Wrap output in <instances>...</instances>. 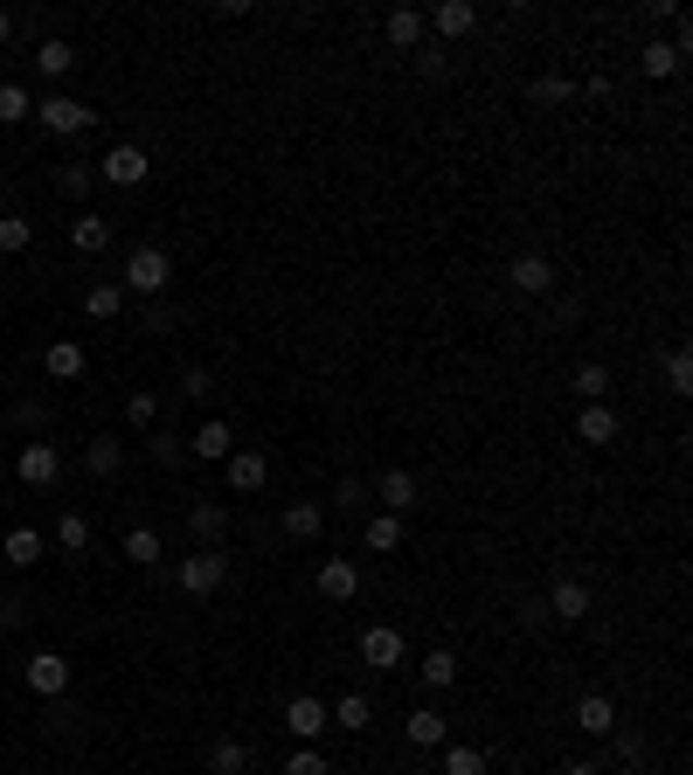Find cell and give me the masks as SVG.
<instances>
[{"label": "cell", "instance_id": "cell-1", "mask_svg": "<svg viewBox=\"0 0 693 775\" xmlns=\"http://www.w3.org/2000/svg\"><path fill=\"white\" fill-rule=\"evenodd\" d=\"M166 285H174V257L153 250V242H139L133 257H125V277H119V291H139V298H160Z\"/></svg>", "mask_w": 693, "mask_h": 775}, {"label": "cell", "instance_id": "cell-2", "mask_svg": "<svg viewBox=\"0 0 693 775\" xmlns=\"http://www.w3.org/2000/svg\"><path fill=\"white\" fill-rule=\"evenodd\" d=\"M35 118H42V132H55V139H77V132H90V118H98V111H90L84 98H63V90H49V98L35 104Z\"/></svg>", "mask_w": 693, "mask_h": 775}, {"label": "cell", "instance_id": "cell-3", "mask_svg": "<svg viewBox=\"0 0 693 775\" xmlns=\"http://www.w3.org/2000/svg\"><path fill=\"white\" fill-rule=\"evenodd\" d=\"M174 582H181L187 596H215L222 582H230V554H222V547H201V554H187V561H181V575H174Z\"/></svg>", "mask_w": 693, "mask_h": 775}, {"label": "cell", "instance_id": "cell-4", "mask_svg": "<svg viewBox=\"0 0 693 775\" xmlns=\"http://www.w3.org/2000/svg\"><path fill=\"white\" fill-rule=\"evenodd\" d=\"M326 727H333V713H326V707H320V699H312V692L285 699V734H292L298 748H312V741H320Z\"/></svg>", "mask_w": 693, "mask_h": 775}, {"label": "cell", "instance_id": "cell-5", "mask_svg": "<svg viewBox=\"0 0 693 775\" xmlns=\"http://www.w3.org/2000/svg\"><path fill=\"white\" fill-rule=\"evenodd\" d=\"M541 610H548L555 623H583L596 610V596H590V582H576V575H561L548 596H541Z\"/></svg>", "mask_w": 693, "mask_h": 775}, {"label": "cell", "instance_id": "cell-6", "mask_svg": "<svg viewBox=\"0 0 693 775\" xmlns=\"http://www.w3.org/2000/svg\"><path fill=\"white\" fill-rule=\"evenodd\" d=\"M22 678H28L35 699H63V692H70V658H63V651H35Z\"/></svg>", "mask_w": 693, "mask_h": 775}, {"label": "cell", "instance_id": "cell-7", "mask_svg": "<svg viewBox=\"0 0 693 775\" xmlns=\"http://www.w3.org/2000/svg\"><path fill=\"white\" fill-rule=\"evenodd\" d=\"M14 478H22V485H55V478H63V450L42 443V437L22 443V458H14Z\"/></svg>", "mask_w": 693, "mask_h": 775}, {"label": "cell", "instance_id": "cell-8", "mask_svg": "<svg viewBox=\"0 0 693 775\" xmlns=\"http://www.w3.org/2000/svg\"><path fill=\"white\" fill-rule=\"evenodd\" d=\"M507 285H513V298H548V291H555V263L528 250V257L507 263Z\"/></svg>", "mask_w": 693, "mask_h": 775}, {"label": "cell", "instance_id": "cell-9", "mask_svg": "<svg viewBox=\"0 0 693 775\" xmlns=\"http://www.w3.org/2000/svg\"><path fill=\"white\" fill-rule=\"evenodd\" d=\"M98 174H104L111 187H139L146 174H153V160H146V146H111V153L98 160Z\"/></svg>", "mask_w": 693, "mask_h": 775}, {"label": "cell", "instance_id": "cell-10", "mask_svg": "<svg viewBox=\"0 0 693 775\" xmlns=\"http://www.w3.org/2000/svg\"><path fill=\"white\" fill-rule=\"evenodd\" d=\"M361 658L374 672H396L403 665V630H396V623H368V630H361Z\"/></svg>", "mask_w": 693, "mask_h": 775}, {"label": "cell", "instance_id": "cell-11", "mask_svg": "<svg viewBox=\"0 0 693 775\" xmlns=\"http://www.w3.org/2000/svg\"><path fill=\"white\" fill-rule=\"evenodd\" d=\"M187 450H195L201 464H230V450H236V429L222 423V415H209V423H201L195 437H187Z\"/></svg>", "mask_w": 693, "mask_h": 775}, {"label": "cell", "instance_id": "cell-12", "mask_svg": "<svg viewBox=\"0 0 693 775\" xmlns=\"http://www.w3.org/2000/svg\"><path fill=\"white\" fill-rule=\"evenodd\" d=\"M320 596H326V602H354V596H361V568L341 561V554H326V561H320Z\"/></svg>", "mask_w": 693, "mask_h": 775}, {"label": "cell", "instance_id": "cell-13", "mask_svg": "<svg viewBox=\"0 0 693 775\" xmlns=\"http://www.w3.org/2000/svg\"><path fill=\"white\" fill-rule=\"evenodd\" d=\"M374 499H382V513H409V505H417V471H382V478H374Z\"/></svg>", "mask_w": 693, "mask_h": 775}, {"label": "cell", "instance_id": "cell-14", "mask_svg": "<svg viewBox=\"0 0 693 775\" xmlns=\"http://www.w3.org/2000/svg\"><path fill=\"white\" fill-rule=\"evenodd\" d=\"M576 443H617V415H610V402H583V415H576Z\"/></svg>", "mask_w": 693, "mask_h": 775}, {"label": "cell", "instance_id": "cell-15", "mask_svg": "<svg viewBox=\"0 0 693 775\" xmlns=\"http://www.w3.org/2000/svg\"><path fill=\"white\" fill-rule=\"evenodd\" d=\"M271 458L264 450H230V491H264Z\"/></svg>", "mask_w": 693, "mask_h": 775}, {"label": "cell", "instance_id": "cell-16", "mask_svg": "<svg viewBox=\"0 0 693 775\" xmlns=\"http://www.w3.org/2000/svg\"><path fill=\"white\" fill-rule=\"evenodd\" d=\"M423 22L437 28L444 42H451V35H472V22H479V8H472V0H437V8H430Z\"/></svg>", "mask_w": 693, "mask_h": 775}, {"label": "cell", "instance_id": "cell-17", "mask_svg": "<svg viewBox=\"0 0 693 775\" xmlns=\"http://www.w3.org/2000/svg\"><path fill=\"white\" fill-rule=\"evenodd\" d=\"M42 374H49V382H77V374H84V347H77V339H49V347H42Z\"/></svg>", "mask_w": 693, "mask_h": 775}, {"label": "cell", "instance_id": "cell-18", "mask_svg": "<svg viewBox=\"0 0 693 775\" xmlns=\"http://www.w3.org/2000/svg\"><path fill=\"white\" fill-rule=\"evenodd\" d=\"M403 734H409L417 748H444V741H451V721H444L437 707H417V713L403 721Z\"/></svg>", "mask_w": 693, "mask_h": 775}, {"label": "cell", "instance_id": "cell-19", "mask_svg": "<svg viewBox=\"0 0 693 775\" xmlns=\"http://www.w3.org/2000/svg\"><path fill=\"white\" fill-rule=\"evenodd\" d=\"M382 35H388V42H396V49H423L430 22H423V8H396V14H388V22H382Z\"/></svg>", "mask_w": 693, "mask_h": 775}, {"label": "cell", "instance_id": "cell-20", "mask_svg": "<svg viewBox=\"0 0 693 775\" xmlns=\"http://www.w3.org/2000/svg\"><path fill=\"white\" fill-rule=\"evenodd\" d=\"M320 526H326V505L320 499H292L285 505V534L292 540H320Z\"/></svg>", "mask_w": 693, "mask_h": 775}, {"label": "cell", "instance_id": "cell-21", "mask_svg": "<svg viewBox=\"0 0 693 775\" xmlns=\"http://www.w3.org/2000/svg\"><path fill=\"white\" fill-rule=\"evenodd\" d=\"M576 727H583V734H617V707L604 692H583V699H576Z\"/></svg>", "mask_w": 693, "mask_h": 775}, {"label": "cell", "instance_id": "cell-22", "mask_svg": "<svg viewBox=\"0 0 693 775\" xmlns=\"http://www.w3.org/2000/svg\"><path fill=\"white\" fill-rule=\"evenodd\" d=\"M35 70H42V77H70V70H77V49H70L63 35H42V42H35Z\"/></svg>", "mask_w": 693, "mask_h": 775}, {"label": "cell", "instance_id": "cell-23", "mask_svg": "<svg viewBox=\"0 0 693 775\" xmlns=\"http://www.w3.org/2000/svg\"><path fill=\"white\" fill-rule=\"evenodd\" d=\"M680 63H686V55H680V49H672V42H645V49H639V70H645V77H652V84H666V77H680Z\"/></svg>", "mask_w": 693, "mask_h": 775}, {"label": "cell", "instance_id": "cell-24", "mask_svg": "<svg viewBox=\"0 0 693 775\" xmlns=\"http://www.w3.org/2000/svg\"><path fill=\"white\" fill-rule=\"evenodd\" d=\"M70 250H84V257L111 250V222L104 215H77V222H70Z\"/></svg>", "mask_w": 693, "mask_h": 775}, {"label": "cell", "instance_id": "cell-25", "mask_svg": "<svg viewBox=\"0 0 693 775\" xmlns=\"http://www.w3.org/2000/svg\"><path fill=\"white\" fill-rule=\"evenodd\" d=\"M187 526H195L201 547H215L222 534H230V513H222V505H187Z\"/></svg>", "mask_w": 693, "mask_h": 775}, {"label": "cell", "instance_id": "cell-26", "mask_svg": "<svg viewBox=\"0 0 693 775\" xmlns=\"http://www.w3.org/2000/svg\"><path fill=\"white\" fill-rule=\"evenodd\" d=\"M125 464V450H119V437H98V443H84V471L90 478H111V471Z\"/></svg>", "mask_w": 693, "mask_h": 775}, {"label": "cell", "instance_id": "cell-27", "mask_svg": "<svg viewBox=\"0 0 693 775\" xmlns=\"http://www.w3.org/2000/svg\"><path fill=\"white\" fill-rule=\"evenodd\" d=\"M84 312L98 318V326H111V318L125 312V291H119V285H90V291H84Z\"/></svg>", "mask_w": 693, "mask_h": 775}, {"label": "cell", "instance_id": "cell-28", "mask_svg": "<svg viewBox=\"0 0 693 775\" xmlns=\"http://www.w3.org/2000/svg\"><path fill=\"white\" fill-rule=\"evenodd\" d=\"M125 561H133V568H160V534L153 526H133V534H125Z\"/></svg>", "mask_w": 693, "mask_h": 775}, {"label": "cell", "instance_id": "cell-29", "mask_svg": "<svg viewBox=\"0 0 693 775\" xmlns=\"http://www.w3.org/2000/svg\"><path fill=\"white\" fill-rule=\"evenodd\" d=\"M444 775H485V748H472V741H444Z\"/></svg>", "mask_w": 693, "mask_h": 775}, {"label": "cell", "instance_id": "cell-30", "mask_svg": "<svg viewBox=\"0 0 693 775\" xmlns=\"http://www.w3.org/2000/svg\"><path fill=\"white\" fill-rule=\"evenodd\" d=\"M403 547V520L396 513H374L368 520V554H396Z\"/></svg>", "mask_w": 693, "mask_h": 775}, {"label": "cell", "instance_id": "cell-31", "mask_svg": "<svg viewBox=\"0 0 693 775\" xmlns=\"http://www.w3.org/2000/svg\"><path fill=\"white\" fill-rule=\"evenodd\" d=\"M243 768H250L243 741H230V734H222V741H209V775H243Z\"/></svg>", "mask_w": 693, "mask_h": 775}, {"label": "cell", "instance_id": "cell-32", "mask_svg": "<svg viewBox=\"0 0 693 775\" xmlns=\"http://www.w3.org/2000/svg\"><path fill=\"white\" fill-rule=\"evenodd\" d=\"M576 395H583V402H604V395H610V367L604 361H583V367H576V382H569Z\"/></svg>", "mask_w": 693, "mask_h": 775}, {"label": "cell", "instance_id": "cell-33", "mask_svg": "<svg viewBox=\"0 0 693 775\" xmlns=\"http://www.w3.org/2000/svg\"><path fill=\"white\" fill-rule=\"evenodd\" d=\"M8 561H14V568H35V561H42V534H35V526H14V534H8Z\"/></svg>", "mask_w": 693, "mask_h": 775}, {"label": "cell", "instance_id": "cell-34", "mask_svg": "<svg viewBox=\"0 0 693 775\" xmlns=\"http://www.w3.org/2000/svg\"><path fill=\"white\" fill-rule=\"evenodd\" d=\"M417 672H423V686H430V692H444V686H458V658H451V651H430V658H423V665H417Z\"/></svg>", "mask_w": 693, "mask_h": 775}, {"label": "cell", "instance_id": "cell-35", "mask_svg": "<svg viewBox=\"0 0 693 775\" xmlns=\"http://www.w3.org/2000/svg\"><path fill=\"white\" fill-rule=\"evenodd\" d=\"M28 242H35V229H28V215H14V208H8V215H0V257H22Z\"/></svg>", "mask_w": 693, "mask_h": 775}, {"label": "cell", "instance_id": "cell-36", "mask_svg": "<svg viewBox=\"0 0 693 775\" xmlns=\"http://www.w3.org/2000/svg\"><path fill=\"white\" fill-rule=\"evenodd\" d=\"M374 721V707H368V692H347L341 707H333V727H347V734H361Z\"/></svg>", "mask_w": 693, "mask_h": 775}, {"label": "cell", "instance_id": "cell-37", "mask_svg": "<svg viewBox=\"0 0 693 775\" xmlns=\"http://www.w3.org/2000/svg\"><path fill=\"white\" fill-rule=\"evenodd\" d=\"M55 547H63V554H84V547H90V520L63 513V520H55Z\"/></svg>", "mask_w": 693, "mask_h": 775}, {"label": "cell", "instance_id": "cell-38", "mask_svg": "<svg viewBox=\"0 0 693 775\" xmlns=\"http://www.w3.org/2000/svg\"><path fill=\"white\" fill-rule=\"evenodd\" d=\"M22 118H35V98L22 84H0V125H22Z\"/></svg>", "mask_w": 693, "mask_h": 775}, {"label": "cell", "instance_id": "cell-39", "mask_svg": "<svg viewBox=\"0 0 693 775\" xmlns=\"http://www.w3.org/2000/svg\"><path fill=\"white\" fill-rule=\"evenodd\" d=\"M666 388H672V395H693V353H686V347L666 353Z\"/></svg>", "mask_w": 693, "mask_h": 775}, {"label": "cell", "instance_id": "cell-40", "mask_svg": "<svg viewBox=\"0 0 693 775\" xmlns=\"http://www.w3.org/2000/svg\"><path fill=\"white\" fill-rule=\"evenodd\" d=\"M90 180H98V166H84V160H70L63 174H55V187H63L70 201H84V195H90Z\"/></svg>", "mask_w": 693, "mask_h": 775}, {"label": "cell", "instance_id": "cell-41", "mask_svg": "<svg viewBox=\"0 0 693 775\" xmlns=\"http://www.w3.org/2000/svg\"><path fill=\"white\" fill-rule=\"evenodd\" d=\"M285 775H333V768H326V754H320V748H298L292 762H285Z\"/></svg>", "mask_w": 693, "mask_h": 775}, {"label": "cell", "instance_id": "cell-42", "mask_svg": "<svg viewBox=\"0 0 693 775\" xmlns=\"http://www.w3.org/2000/svg\"><path fill=\"white\" fill-rule=\"evenodd\" d=\"M534 104H569V77H534Z\"/></svg>", "mask_w": 693, "mask_h": 775}, {"label": "cell", "instance_id": "cell-43", "mask_svg": "<svg viewBox=\"0 0 693 775\" xmlns=\"http://www.w3.org/2000/svg\"><path fill=\"white\" fill-rule=\"evenodd\" d=\"M125 415H133L139 429H153V423H160V402H153V395H133V402H125Z\"/></svg>", "mask_w": 693, "mask_h": 775}, {"label": "cell", "instance_id": "cell-44", "mask_svg": "<svg viewBox=\"0 0 693 775\" xmlns=\"http://www.w3.org/2000/svg\"><path fill=\"white\" fill-rule=\"evenodd\" d=\"M617 754H624V762H645V734L624 727V734H617Z\"/></svg>", "mask_w": 693, "mask_h": 775}, {"label": "cell", "instance_id": "cell-45", "mask_svg": "<svg viewBox=\"0 0 693 775\" xmlns=\"http://www.w3.org/2000/svg\"><path fill=\"white\" fill-rule=\"evenodd\" d=\"M181 450H187L181 437H153V464H181Z\"/></svg>", "mask_w": 693, "mask_h": 775}, {"label": "cell", "instance_id": "cell-46", "mask_svg": "<svg viewBox=\"0 0 693 775\" xmlns=\"http://www.w3.org/2000/svg\"><path fill=\"white\" fill-rule=\"evenodd\" d=\"M215 382H209V367H187V382H181V395H195V402H201V395H209Z\"/></svg>", "mask_w": 693, "mask_h": 775}, {"label": "cell", "instance_id": "cell-47", "mask_svg": "<svg viewBox=\"0 0 693 775\" xmlns=\"http://www.w3.org/2000/svg\"><path fill=\"white\" fill-rule=\"evenodd\" d=\"M417 70H423V77H444V55L423 42V49H417Z\"/></svg>", "mask_w": 693, "mask_h": 775}, {"label": "cell", "instance_id": "cell-48", "mask_svg": "<svg viewBox=\"0 0 693 775\" xmlns=\"http://www.w3.org/2000/svg\"><path fill=\"white\" fill-rule=\"evenodd\" d=\"M583 90H590V98H596V104H604V98H617V77H604V70H596V77H590Z\"/></svg>", "mask_w": 693, "mask_h": 775}, {"label": "cell", "instance_id": "cell-49", "mask_svg": "<svg viewBox=\"0 0 693 775\" xmlns=\"http://www.w3.org/2000/svg\"><path fill=\"white\" fill-rule=\"evenodd\" d=\"M8 35H14V14H8V8H0V49H8Z\"/></svg>", "mask_w": 693, "mask_h": 775}, {"label": "cell", "instance_id": "cell-50", "mask_svg": "<svg viewBox=\"0 0 693 775\" xmlns=\"http://www.w3.org/2000/svg\"><path fill=\"white\" fill-rule=\"evenodd\" d=\"M561 775H596V762H569V768H561Z\"/></svg>", "mask_w": 693, "mask_h": 775}, {"label": "cell", "instance_id": "cell-51", "mask_svg": "<svg viewBox=\"0 0 693 775\" xmlns=\"http://www.w3.org/2000/svg\"><path fill=\"white\" fill-rule=\"evenodd\" d=\"M0 215H8V195H0Z\"/></svg>", "mask_w": 693, "mask_h": 775}]
</instances>
